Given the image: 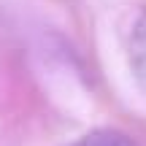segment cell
I'll return each instance as SVG.
<instances>
[{
  "label": "cell",
  "mask_w": 146,
  "mask_h": 146,
  "mask_svg": "<svg viewBox=\"0 0 146 146\" xmlns=\"http://www.w3.org/2000/svg\"><path fill=\"white\" fill-rule=\"evenodd\" d=\"M73 146H135V143L119 133H92V135H84L81 141H76Z\"/></svg>",
  "instance_id": "obj_2"
},
{
  "label": "cell",
  "mask_w": 146,
  "mask_h": 146,
  "mask_svg": "<svg viewBox=\"0 0 146 146\" xmlns=\"http://www.w3.org/2000/svg\"><path fill=\"white\" fill-rule=\"evenodd\" d=\"M127 62L135 76V81L146 87V11L135 19L130 30V41H127Z\"/></svg>",
  "instance_id": "obj_1"
}]
</instances>
